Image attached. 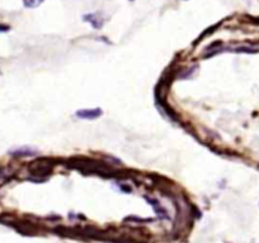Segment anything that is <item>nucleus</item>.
Instances as JSON below:
<instances>
[{"label": "nucleus", "instance_id": "nucleus-1", "mask_svg": "<svg viewBox=\"0 0 259 243\" xmlns=\"http://www.w3.org/2000/svg\"><path fill=\"white\" fill-rule=\"evenodd\" d=\"M103 114V110L100 108L95 109H81L76 111V116L81 119H96Z\"/></svg>", "mask_w": 259, "mask_h": 243}, {"label": "nucleus", "instance_id": "nucleus-2", "mask_svg": "<svg viewBox=\"0 0 259 243\" xmlns=\"http://www.w3.org/2000/svg\"><path fill=\"white\" fill-rule=\"evenodd\" d=\"M83 19H86V22L90 23L91 25H93L94 28H101L103 27V22H99V18H98V14H89V15H85L83 17Z\"/></svg>", "mask_w": 259, "mask_h": 243}, {"label": "nucleus", "instance_id": "nucleus-3", "mask_svg": "<svg viewBox=\"0 0 259 243\" xmlns=\"http://www.w3.org/2000/svg\"><path fill=\"white\" fill-rule=\"evenodd\" d=\"M45 0H23V4L25 8H37Z\"/></svg>", "mask_w": 259, "mask_h": 243}, {"label": "nucleus", "instance_id": "nucleus-4", "mask_svg": "<svg viewBox=\"0 0 259 243\" xmlns=\"http://www.w3.org/2000/svg\"><path fill=\"white\" fill-rule=\"evenodd\" d=\"M131 2H133V0H131Z\"/></svg>", "mask_w": 259, "mask_h": 243}]
</instances>
